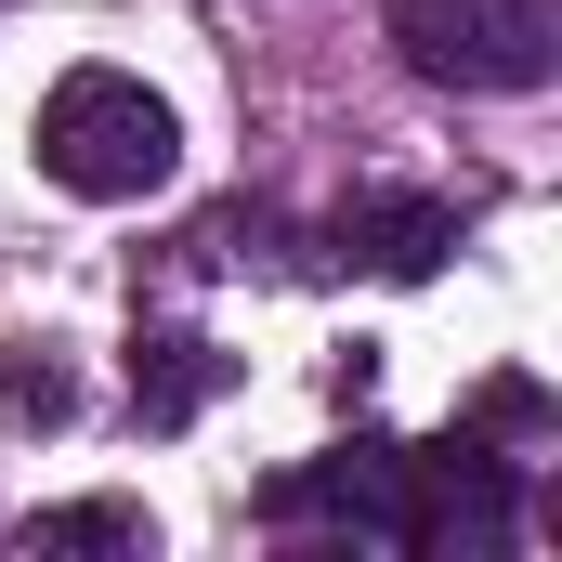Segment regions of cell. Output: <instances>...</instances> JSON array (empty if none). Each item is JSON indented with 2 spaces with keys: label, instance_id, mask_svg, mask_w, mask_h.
Listing matches in <instances>:
<instances>
[{
  "label": "cell",
  "instance_id": "6da1fadb",
  "mask_svg": "<svg viewBox=\"0 0 562 562\" xmlns=\"http://www.w3.org/2000/svg\"><path fill=\"white\" fill-rule=\"evenodd\" d=\"M26 144H40V170H53L66 196H92V210H132V196H157V183L183 170V119L144 92L132 66H66V79L40 92Z\"/></svg>",
  "mask_w": 562,
  "mask_h": 562
},
{
  "label": "cell",
  "instance_id": "7a4b0ae2",
  "mask_svg": "<svg viewBox=\"0 0 562 562\" xmlns=\"http://www.w3.org/2000/svg\"><path fill=\"white\" fill-rule=\"evenodd\" d=\"M393 53L431 92H537L562 66V0H393Z\"/></svg>",
  "mask_w": 562,
  "mask_h": 562
},
{
  "label": "cell",
  "instance_id": "3957f363",
  "mask_svg": "<svg viewBox=\"0 0 562 562\" xmlns=\"http://www.w3.org/2000/svg\"><path fill=\"white\" fill-rule=\"evenodd\" d=\"M393 458L406 445H340V458H314V471H276L262 484V524H393Z\"/></svg>",
  "mask_w": 562,
  "mask_h": 562
},
{
  "label": "cell",
  "instance_id": "277c9868",
  "mask_svg": "<svg viewBox=\"0 0 562 562\" xmlns=\"http://www.w3.org/2000/svg\"><path fill=\"white\" fill-rule=\"evenodd\" d=\"M367 276H393V288H419V276H445V249H458V210L445 196H353L340 223H327Z\"/></svg>",
  "mask_w": 562,
  "mask_h": 562
},
{
  "label": "cell",
  "instance_id": "5b68a950",
  "mask_svg": "<svg viewBox=\"0 0 562 562\" xmlns=\"http://www.w3.org/2000/svg\"><path fill=\"white\" fill-rule=\"evenodd\" d=\"M223 380H236V353H210L196 327H144V340H132V419L144 431H183Z\"/></svg>",
  "mask_w": 562,
  "mask_h": 562
},
{
  "label": "cell",
  "instance_id": "8992f818",
  "mask_svg": "<svg viewBox=\"0 0 562 562\" xmlns=\"http://www.w3.org/2000/svg\"><path fill=\"white\" fill-rule=\"evenodd\" d=\"M79 419V367L53 340H13L0 353V431H66Z\"/></svg>",
  "mask_w": 562,
  "mask_h": 562
},
{
  "label": "cell",
  "instance_id": "52a82bcc",
  "mask_svg": "<svg viewBox=\"0 0 562 562\" xmlns=\"http://www.w3.org/2000/svg\"><path fill=\"white\" fill-rule=\"evenodd\" d=\"M26 537L40 550H144V510L132 497H79V510H40Z\"/></svg>",
  "mask_w": 562,
  "mask_h": 562
}]
</instances>
